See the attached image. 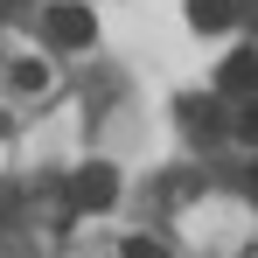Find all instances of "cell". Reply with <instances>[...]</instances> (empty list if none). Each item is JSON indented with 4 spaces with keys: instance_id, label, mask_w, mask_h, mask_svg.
I'll use <instances>...</instances> for the list:
<instances>
[{
    "instance_id": "6da1fadb",
    "label": "cell",
    "mask_w": 258,
    "mask_h": 258,
    "mask_svg": "<svg viewBox=\"0 0 258 258\" xmlns=\"http://www.w3.org/2000/svg\"><path fill=\"white\" fill-rule=\"evenodd\" d=\"M42 28H49V42H56V49H84L91 35H98L91 7H77V0H56V7L42 14Z\"/></svg>"
},
{
    "instance_id": "7a4b0ae2",
    "label": "cell",
    "mask_w": 258,
    "mask_h": 258,
    "mask_svg": "<svg viewBox=\"0 0 258 258\" xmlns=\"http://www.w3.org/2000/svg\"><path fill=\"white\" fill-rule=\"evenodd\" d=\"M112 203H119V174L105 168V161L77 168V181H70V210H112Z\"/></svg>"
},
{
    "instance_id": "3957f363",
    "label": "cell",
    "mask_w": 258,
    "mask_h": 258,
    "mask_svg": "<svg viewBox=\"0 0 258 258\" xmlns=\"http://www.w3.org/2000/svg\"><path fill=\"white\" fill-rule=\"evenodd\" d=\"M223 91H237V98H258V49H237V56H223Z\"/></svg>"
},
{
    "instance_id": "277c9868",
    "label": "cell",
    "mask_w": 258,
    "mask_h": 258,
    "mask_svg": "<svg viewBox=\"0 0 258 258\" xmlns=\"http://www.w3.org/2000/svg\"><path fill=\"white\" fill-rule=\"evenodd\" d=\"M237 21V7L230 0H188V28H203V35H223Z\"/></svg>"
},
{
    "instance_id": "5b68a950",
    "label": "cell",
    "mask_w": 258,
    "mask_h": 258,
    "mask_svg": "<svg viewBox=\"0 0 258 258\" xmlns=\"http://www.w3.org/2000/svg\"><path fill=\"white\" fill-rule=\"evenodd\" d=\"M14 84H21V91H42L49 70H42V63H14Z\"/></svg>"
},
{
    "instance_id": "8992f818",
    "label": "cell",
    "mask_w": 258,
    "mask_h": 258,
    "mask_svg": "<svg viewBox=\"0 0 258 258\" xmlns=\"http://www.w3.org/2000/svg\"><path fill=\"white\" fill-rule=\"evenodd\" d=\"M119 258H168V251H161L154 237H126V251H119Z\"/></svg>"
},
{
    "instance_id": "52a82bcc",
    "label": "cell",
    "mask_w": 258,
    "mask_h": 258,
    "mask_svg": "<svg viewBox=\"0 0 258 258\" xmlns=\"http://www.w3.org/2000/svg\"><path fill=\"white\" fill-rule=\"evenodd\" d=\"M237 133H244V140L258 147V98H244V112H237Z\"/></svg>"
},
{
    "instance_id": "ba28073f",
    "label": "cell",
    "mask_w": 258,
    "mask_h": 258,
    "mask_svg": "<svg viewBox=\"0 0 258 258\" xmlns=\"http://www.w3.org/2000/svg\"><path fill=\"white\" fill-rule=\"evenodd\" d=\"M244 196H251V203H258V161H251V168H244Z\"/></svg>"
},
{
    "instance_id": "9c48e42d",
    "label": "cell",
    "mask_w": 258,
    "mask_h": 258,
    "mask_svg": "<svg viewBox=\"0 0 258 258\" xmlns=\"http://www.w3.org/2000/svg\"><path fill=\"white\" fill-rule=\"evenodd\" d=\"M251 14H258V0H251Z\"/></svg>"
}]
</instances>
